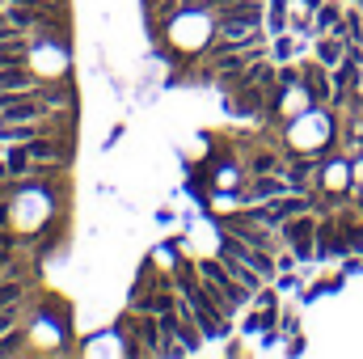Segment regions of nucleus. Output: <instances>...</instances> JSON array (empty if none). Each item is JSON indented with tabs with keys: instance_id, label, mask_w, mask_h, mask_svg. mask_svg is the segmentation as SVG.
Here are the masks:
<instances>
[{
	"instance_id": "1",
	"label": "nucleus",
	"mask_w": 363,
	"mask_h": 359,
	"mask_svg": "<svg viewBox=\"0 0 363 359\" xmlns=\"http://www.w3.org/2000/svg\"><path fill=\"white\" fill-rule=\"evenodd\" d=\"M283 237H287V245H291L296 258H313L317 254L313 250V220H308V211L300 220H283Z\"/></svg>"
},
{
	"instance_id": "2",
	"label": "nucleus",
	"mask_w": 363,
	"mask_h": 359,
	"mask_svg": "<svg viewBox=\"0 0 363 359\" xmlns=\"http://www.w3.org/2000/svg\"><path fill=\"white\" fill-rule=\"evenodd\" d=\"M300 81H304V89H308V97H317V101H325V97H330V81H325V64H304V68H300Z\"/></svg>"
},
{
	"instance_id": "3",
	"label": "nucleus",
	"mask_w": 363,
	"mask_h": 359,
	"mask_svg": "<svg viewBox=\"0 0 363 359\" xmlns=\"http://www.w3.org/2000/svg\"><path fill=\"white\" fill-rule=\"evenodd\" d=\"M283 190H287V182L271 178V174H258V178H254V186H250V194H245V199H250V203H258V199H279Z\"/></svg>"
},
{
	"instance_id": "4",
	"label": "nucleus",
	"mask_w": 363,
	"mask_h": 359,
	"mask_svg": "<svg viewBox=\"0 0 363 359\" xmlns=\"http://www.w3.org/2000/svg\"><path fill=\"white\" fill-rule=\"evenodd\" d=\"M21 296H26V283H21L17 275H4V279H0V309L21 304Z\"/></svg>"
},
{
	"instance_id": "5",
	"label": "nucleus",
	"mask_w": 363,
	"mask_h": 359,
	"mask_svg": "<svg viewBox=\"0 0 363 359\" xmlns=\"http://www.w3.org/2000/svg\"><path fill=\"white\" fill-rule=\"evenodd\" d=\"M342 55H347V47H342L338 38H321V43H317V60H321L325 68H338Z\"/></svg>"
},
{
	"instance_id": "6",
	"label": "nucleus",
	"mask_w": 363,
	"mask_h": 359,
	"mask_svg": "<svg viewBox=\"0 0 363 359\" xmlns=\"http://www.w3.org/2000/svg\"><path fill=\"white\" fill-rule=\"evenodd\" d=\"M30 161H34V157H30V144H26V140L13 144V153H9V174H13V178H26V174H30Z\"/></svg>"
},
{
	"instance_id": "7",
	"label": "nucleus",
	"mask_w": 363,
	"mask_h": 359,
	"mask_svg": "<svg viewBox=\"0 0 363 359\" xmlns=\"http://www.w3.org/2000/svg\"><path fill=\"white\" fill-rule=\"evenodd\" d=\"M21 347H26V334L13 326L9 334H0V355H21Z\"/></svg>"
},
{
	"instance_id": "8",
	"label": "nucleus",
	"mask_w": 363,
	"mask_h": 359,
	"mask_svg": "<svg viewBox=\"0 0 363 359\" xmlns=\"http://www.w3.org/2000/svg\"><path fill=\"white\" fill-rule=\"evenodd\" d=\"M338 21H342L338 4H321V9H317V30H330V26H338Z\"/></svg>"
},
{
	"instance_id": "9",
	"label": "nucleus",
	"mask_w": 363,
	"mask_h": 359,
	"mask_svg": "<svg viewBox=\"0 0 363 359\" xmlns=\"http://www.w3.org/2000/svg\"><path fill=\"white\" fill-rule=\"evenodd\" d=\"M308 174H313V165H304V161H300V165H291V170H287V186H296V190H300V186H308Z\"/></svg>"
},
{
	"instance_id": "10",
	"label": "nucleus",
	"mask_w": 363,
	"mask_h": 359,
	"mask_svg": "<svg viewBox=\"0 0 363 359\" xmlns=\"http://www.w3.org/2000/svg\"><path fill=\"white\" fill-rule=\"evenodd\" d=\"M274 170H279V157H271V153H262L254 161V174H274Z\"/></svg>"
},
{
	"instance_id": "11",
	"label": "nucleus",
	"mask_w": 363,
	"mask_h": 359,
	"mask_svg": "<svg viewBox=\"0 0 363 359\" xmlns=\"http://www.w3.org/2000/svg\"><path fill=\"white\" fill-rule=\"evenodd\" d=\"M291 51H296V43H291V38H274V55H279V60H287Z\"/></svg>"
},
{
	"instance_id": "12",
	"label": "nucleus",
	"mask_w": 363,
	"mask_h": 359,
	"mask_svg": "<svg viewBox=\"0 0 363 359\" xmlns=\"http://www.w3.org/2000/svg\"><path fill=\"white\" fill-rule=\"evenodd\" d=\"M0 153H4V140H0Z\"/></svg>"
},
{
	"instance_id": "13",
	"label": "nucleus",
	"mask_w": 363,
	"mask_h": 359,
	"mask_svg": "<svg viewBox=\"0 0 363 359\" xmlns=\"http://www.w3.org/2000/svg\"><path fill=\"white\" fill-rule=\"evenodd\" d=\"M0 9H4V0H0Z\"/></svg>"
},
{
	"instance_id": "14",
	"label": "nucleus",
	"mask_w": 363,
	"mask_h": 359,
	"mask_svg": "<svg viewBox=\"0 0 363 359\" xmlns=\"http://www.w3.org/2000/svg\"><path fill=\"white\" fill-rule=\"evenodd\" d=\"M359 4H363V0H359Z\"/></svg>"
}]
</instances>
